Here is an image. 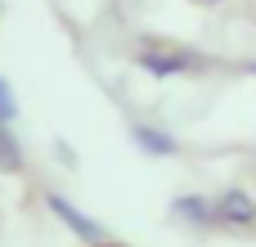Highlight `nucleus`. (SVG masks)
<instances>
[{"mask_svg": "<svg viewBox=\"0 0 256 247\" xmlns=\"http://www.w3.org/2000/svg\"><path fill=\"white\" fill-rule=\"evenodd\" d=\"M140 68L153 72V76H176V72L202 68V58H198L194 50H184V45H162V40H153V45L140 50Z\"/></svg>", "mask_w": 256, "mask_h": 247, "instance_id": "nucleus-1", "label": "nucleus"}, {"mask_svg": "<svg viewBox=\"0 0 256 247\" xmlns=\"http://www.w3.org/2000/svg\"><path fill=\"white\" fill-rule=\"evenodd\" d=\"M45 207H50V212H54V216H58V220H63V225H68L76 238H86V243H94V247L104 243V230H99V225H94L86 212H76V207H72L63 194H45Z\"/></svg>", "mask_w": 256, "mask_h": 247, "instance_id": "nucleus-2", "label": "nucleus"}, {"mask_svg": "<svg viewBox=\"0 0 256 247\" xmlns=\"http://www.w3.org/2000/svg\"><path fill=\"white\" fill-rule=\"evenodd\" d=\"M212 212H216V220H225V225H252L256 220V202L248 194H238V189H225Z\"/></svg>", "mask_w": 256, "mask_h": 247, "instance_id": "nucleus-3", "label": "nucleus"}, {"mask_svg": "<svg viewBox=\"0 0 256 247\" xmlns=\"http://www.w3.org/2000/svg\"><path fill=\"white\" fill-rule=\"evenodd\" d=\"M130 140H135L144 153H153V158H171V153H176V140H171L166 130H158V126H130Z\"/></svg>", "mask_w": 256, "mask_h": 247, "instance_id": "nucleus-4", "label": "nucleus"}, {"mask_svg": "<svg viewBox=\"0 0 256 247\" xmlns=\"http://www.w3.org/2000/svg\"><path fill=\"white\" fill-rule=\"evenodd\" d=\"M180 220H189V225H198V230H207L212 220H216V212L202 202V198H176V207H171Z\"/></svg>", "mask_w": 256, "mask_h": 247, "instance_id": "nucleus-5", "label": "nucleus"}, {"mask_svg": "<svg viewBox=\"0 0 256 247\" xmlns=\"http://www.w3.org/2000/svg\"><path fill=\"white\" fill-rule=\"evenodd\" d=\"M0 171H22V144L14 135V126H0Z\"/></svg>", "mask_w": 256, "mask_h": 247, "instance_id": "nucleus-6", "label": "nucleus"}, {"mask_svg": "<svg viewBox=\"0 0 256 247\" xmlns=\"http://www.w3.org/2000/svg\"><path fill=\"white\" fill-rule=\"evenodd\" d=\"M14 117H18V99H14L9 81L0 76V126H14Z\"/></svg>", "mask_w": 256, "mask_h": 247, "instance_id": "nucleus-7", "label": "nucleus"}, {"mask_svg": "<svg viewBox=\"0 0 256 247\" xmlns=\"http://www.w3.org/2000/svg\"><path fill=\"white\" fill-rule=\"evenodd\" d=\"M207 4H212V0H207Z\"/></svg>", "mask_w": 256, "mask_h": 247, "instance_id": "nucleus-8", "label": "nucleus"}]
</instances>
